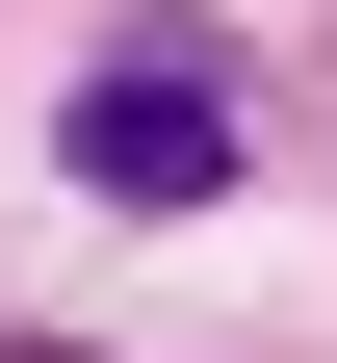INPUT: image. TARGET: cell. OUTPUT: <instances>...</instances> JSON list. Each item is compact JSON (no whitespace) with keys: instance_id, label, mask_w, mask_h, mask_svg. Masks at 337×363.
<instances>
[{"instance_id":"6da1fadb","label":"cell","mask_w":337,"mask_h":363,"mask_svg":"<svg viewBox=\"0 0 337 363\" xmlns=\"http://www.w3.org/2000/svg\"><path fill=\"white\" fill-rule=\"evenodd\" d=\"M78 182H104V208H208L233 182V52L208 26H130V52L78 78Z\"/></svg>"}]
</instances>
